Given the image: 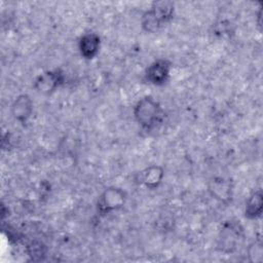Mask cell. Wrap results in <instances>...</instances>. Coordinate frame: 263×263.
<instances>
[{"label": "cell", "instance_id": "12", "mask_svg": "<svg viewBox=\"0 0 263 263\" xmlns=\"http://www.w3.org/2000/svg\"><path fill=\"white\" fill-rule=\"evenodd\" d=\"M27 253L34 261L42 260L47 253L46 246L39 241V240H33L27 246Z\"/></svg>", "mask_w": 263, "mask_h": 263}, {"label": "cell", "instance_id": "8", "mask_svg": "<svg viewBox=\"0 0 263 263\" xmlns=\"http://www.w3.org/2000/svg\"><path fill=\"white\" fill-rule=\"evenodd\" d=\"M164 177V168L161 165L152 164L141 172L136 176V182L139 185H143L148 189H156L162 182Z\"/></svg>", "mask_w": 263, "mask_h": 263}, {"label": "cell", "instance_id": "3", "mask_svg": "<svg viewBox=\"0 0 263 263\" xmlns=\"http://www.w3.org/2000/svg\"><path fill=\"white\" fill-rule=\"evenodd\" d=\"M127 194L120 188L111 186L106 188L98 197L97 212L100 216H107L115 211L122 209L126 202Z\"/></svg>", "mask_w": 263, "mask_h": 263}, {"label": "cell", "instance_id": "2", "mask_svg": "<svg viewBox=\"0 0 263 263\" xmlns=\"http://www.w3.org/2000/svg\"><path fill=\"white\" fill-rule=\"evenodd\" d=\"M175 12V3L168 0L152 2L150 8L141 17L142 29L147 33H156L164 25L168 24Z\"/></svg>", "mask_w": 263, "mask_h": 263}, {"label": "cell", "instance_id": "6", "mask_svg": "<svg viewBox=\"0 0 263 263\" xmlns=\"http://www.w3.org/2000/svg\"><path fill=\"white\" fill-rule=\"evenodd\" d=\"M172 63L165 59H158L152 62L145 71L144 78L149 84L160 86L167 82L171 74Z\"/></svg>", "mask_w": 263, "mask_h": 263}, {"label": "cell", "instance_id": "5", "mask_svg": "<svg viewBox=\"0 0 263 263\" xmlns=\"http://www.w3.org/2000/svg\"><path fill=\"white\" fill-rule=\"evenodd\" d=\"M65 82V73L61 69L47 70L39 74L34 82L33 88L41 95H51Z\"/></svg>", "mask_w": 263, "mask_h": 263}, {"label": "cell", "instance_id": "9", "mask_svg": "<svg viewBox=\"0 0 263 263\" xmlns=\"http://www.w3.org/2000/svg\"><path fill=\"white\" fill-rule=\"evenodd\" d=\"M101 46V38L97 33L89 32L83 34L78 41V49L80 55L85 60H92L99 53Z\"/></svg>", "mask_w": 263, "mask_h": 263}, {"label": "cell", "instance_id": "13", "mask_svg": "<svg viewBox=\"0 0 263 263\" xmlns=\"http://www.w3.org/2000/svg\"><path fill=\"white\" fill-rule=\"evenodd\" d=\"M263 256V248L260 240L253 241L248 248V257L250 262H261Z\"/></svg>", "mask_w": 263, "mask_h": 263}, {"label": "cell", "instance_id": "7", "mask_svg": "<svg viewBox=\"0 0 263 263\" xmlns=\"http://www.w3.org/2000/svg\"><path fill=\"white\" fill-rule=\"evenodd\" d=\"M33 101L27 93L18 95L10 106V113L15 121L25 125L33 113Z\"/></svg>", "mask_w": 263, "mask_h": 263}, {"label": "cell", "instance_id": "4", "mask_svg": "<svg viewBox=\"0 0 263 263\" xmlns=\"http://www.w3.org/2000/svg\"><path fill=\"white\" fill-rule=\"evenodd\" d=\"M243 238V229L241 225L235 221L225 222L220 230L218 248L224 253H233L239 245V240Z\"/></svg>", "mask_w": 263, "mask_h": 263}, {"label": "cell", "instance_id": "11", "mask_svg": "<svg viewBox=\"0 0 263 263\" xmlns=\"http://www.w3.org/2000/svg\"><path fill=\"white\" fill-rule=\"evenodd\" d=\"M263 194L261 189H257L248 197L245 205V217L249 220H256L262 216Z\"/></svg>", "mask_w": 263, "mask_h": 263}, {"label": "cell", "instance_id": "1", "mask_svg": "<svg viewBox=\"0 0 263 263\" xmlns=\"http://www.w3.org/2000/svg\"><path fill=\"white\" fill-rule=\"evenodd\" d=\"M133 114L138 124L145 132H152L158 127L164 118L161 105L151 96L141 98L135 104Z\"/></svg>", "mask_w": 263, "mask_h": 263}, {"label": "cell", "instance_id": "10", "mask_svg": "<svg viewBox=\"0 0 263 263\" xmlns=\"http://www.w3.org/2000/svg\"><path fill=\"white\" fill-rule=\"evenodd\" d=\"M209 191L212 196L221 202H227L232 197L231 181L225 178L217 177L210 182Z\"/></svg>", "mask_w": 263, "mask_h": 263}]
</instances>
